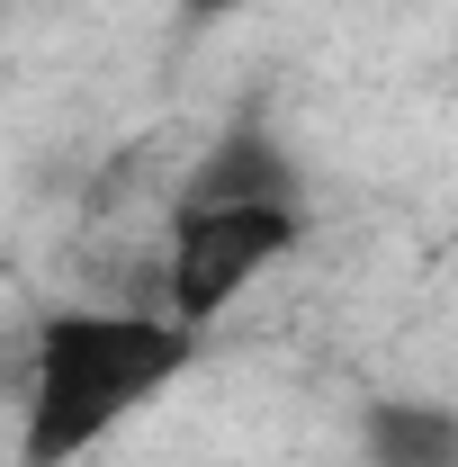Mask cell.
<instances>
[{
	"mask_svg": "<svg viewBox=\"0 0 458 467\" xmlns=\"http://www.w3.org/2000/svg\"><path fill=\"white\" fill-rule=\"evenodd\" d=\"M198 333L162 306H46L27 333V422L18 467H72L117 422L153 405L172 378H189Z\"/></svg>",
	"mask_w": 458,
	"mask_h": 467,
	"instance_id": "obj_1",
	"label": "cell"
},
{
	"mask_svg": "<svg viewBox=\"0 0 458 467\" xmlns=\"http://www.w3.org/2000/svg\"><path fill=\"white\" fill-rule=\"evenodd\" d=\"M234 9H243V0H180V18H189V27H216V18H234Z\"/></svg>",
	"mask_w": 458,
	"mask_h": 467,
	"instance_id": "obj_5",
	"label": "cell"
},
{
	"mask_svg": "<svg viewBox=\"0 0 458 467\" xmlns=\"http://www.w3.org/2000/svg\"><path fill=\"white\" fill-rule=\"evenodd\" d=\"M359 459L369 467H458V413L422 396H387L359 422Z\"/></svg>",
	"mask_w": 458,
	"mask_h": 467,
	"instance_id": "obj_4",
	"label": "cell"
},
{
	"mask_svg": "<svg viewBox=\"0 0 458 467\" xmlns=\"http://www.w3.org/2000/svg\"><path fill=\"white\" fill-rule=\"evenodd\" d=\"M297 243H306L297 198H180L172 234H162V296L153 306L172 324H189V333H207L261 270H279Z\"/></svg>",
	"mask_w": 458,
	"mask_h": 467,
	"instance_id": "obj_2",
	"label": "cell"
},
{
	"mask_svg": "<svg viewBox=\"0 0 458 467\" xmlns=\"http://www.w3.org/2000/svg\"><path fill=\"white\" fill-rule=\"evenodd\" d=\"M180 198H297V162H287L261 126H225L207 144V162H189Z\"/></svg>",
	"mask_w": 458,
	"mask_h": 467,
	"instance_id": "obj_3",
	"label": "cell"
}]
</instances>
